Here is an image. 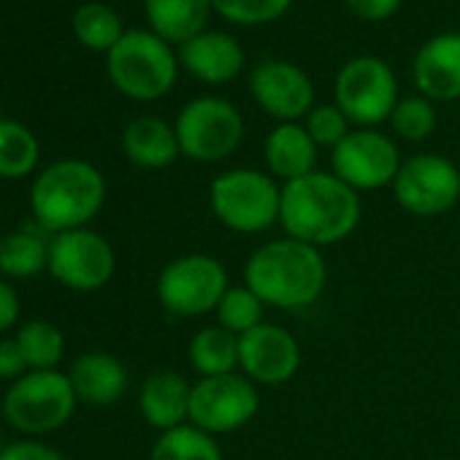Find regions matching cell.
<instances>
[{
	"label": "cell",
	"instance_id": "cell-13",
	"mask_svg": "<svg viewBox=\"0 0 460 460\" xmlns=\"http://www.w3.org/2000/svg\"><path fill=\"white\" fill-rule=\"evenodd\" d=\"M401 152L387 133L376 128H358L331 152V173H336L355 192H376L382 187H393Z\"/></svg>",
	"mask_w": 460,
	"mask_h": 460
},
{
	"label": "cell",
	"instance_id": "cell-3",
	"mask_svg": "<svg viewBox=\"0 0 460 460\" xmlns=\"http://www.w3.org/2000/svg\"><path fill=\"white\" fill-rule=\"evenodd\" d=\"M106 200L103 173L84 160H60L39 173L31 190L36 222L49 234L87 227Z\"/></svg>",
	"mask_w": 460,
	"mask_h": 460
},
{
	"label": "cell",
	"instance_id": "cell-34",
	"mask_svg": "<svg viewBox=\"0 0 460 460\" xmlns=\"http://www.w3.org/2000/svg\"><path fill=\"white\" fill-rule=\"evenodd\" d=\"M28 360L17 344V339H4L0 341V379H22L28 374Z\"/></svg>",
	"mask_w": 460,
	"mask_h": 460
},
{
	"label": "cell",
	"instance_id": "cell-17",
	"mask_svg": "<svg viewBox=\"0 0 460 460\" xmlns=\"http://www.w3.org/2000/svg\"><path fill=\"white\" fill-rule=\"evenodd\" d=\"M179 60L195 79L206 84H227L244 68V49L234 36L208 31L181 44Z\"/></svg>",
	"mask_w": 460,
	"mask_h": 460
},
{
	"label": "cell",
	"instance_id": "cell-27",
	"mask_svg": "<svg viewBox=\"0 0 460 460\" xmlns=\"http://www.w3.org/2000/svg\"><path fill=\"white\" fill-rule=\"evenodd\" d=\"M17 344L28 360L31 371H55L66 352V339L58 325L47 320H33L17 331Z\"/></svg>",
	"mask_w": 460,
	"mask_h": 460
},
{
	"label": "cell",
	"instance_id": "cell-29",
	"mask_svg": "<svg viewBox=\"0 0 460 460\" xmlns=\"http://www.w3.org/2000/svg\"><path fill=\"white\" fill-rule=\"evenodd\" d=\"M74 33L79 36V41L84 47H90V49H109V52L125 36L117 12L103 6V4L82 6L76 12V17H74Z\"/></svg>",
	"mask_w": 460,
	"mask_h": 460
},
{
	"label": "cell",
	"instance_id": "cell-31",
	"mask_svg": "<svg viewBox=\"0 0 460 460\" xmlns=\"http://www.w3.org/2000/svg\"><path fill=\"white\" fill-rule=\"evenodd\" d=\"M211 6L236 25H266L279 20L288 9L290 0H211Z\"/></svg>",
	"mask_w": 460,
	"mask_h": 460
},
{
	"label": "cell",
	"instance_id": "cell-23",
	"mask_svg": "<svg viewBox=\"0 0 460 460\" xmlns=\"http://www.w3.org/2000/svg\"><path fill=\"white\" fill-rule=\"evenodd\" d=\"M190 368L203 376H222L239 371V336L219 325H206L192 333L187 347Z\"/></svg>",
	"mask_w": 460,
	"mask_h": 460
},
{
	"label": "cell",
	"instance_id": "cell-30",
	"mask_svg": "<svg viewBox=\"0 0 460 460\" xmlns=\"http://www.w3.org/2000/svg\"><path fill=\"white\" fill-rule=\"evenodd\" d=\"M390 125H393V133L403 141H411V144L425 141L436 130L433 101H428L425 95L401 98L390 114Z\"/></svg>",
	"mask_w": 460,
	"mask_h": 460
},
{
	"label": "cell",
	"instance_id": "cell-1",
	"mask_svg": "<svg viewBox=\"0 0 460 460\" xmlns=\"http://www.w3.org/2000/svg\"><path fill=\"white\" fill-rule=\"evenodd\" d=\"M363 217L360 192L344 184L336 173L314 171L282 184L279 225L285 236L317 250L347 242Z\"/></svg>",
	"mask_w": 460,
	"mask_h": 460
},
{
	"label": "cell",
	"instance_id": "cell-16",
	"mask_svg": "<svg viewBox=\"0 0 460 460\" xmlns=\"http://www.w3.org/2000/svg\"><path fill=\"white\" fill-rule=\"evenodd\" d=\"M414 84L428 101L460 98V33L433 36L414 58Z\"/></svg>",
	"mask_w": 460,
	"mask_h": 460
},
{
	"label": "cell",
	"instance_id": "cell-9",
	"mask_svg": "<svg viewBox=\"0 0 460 460\" xmlns=\"http://www.w3.org/2000/svg\"><path fill=\"white\" fill-rule=\"evenodd\" d=\"M261 411V390L242 371L203 376L192 382L190 393V425L208 436H225L242 430Z\"/></svg>",
	"mask_w": 460,
	"mask_h": 460
},
{
	"label": "cell",
	"instance_id": "cell-4",
	"mask_svg": "<svg viewBox=\"0 0 460 460\" xmlns=\"http://www.w3.org/2000/svg\"><path fill=\"white\" fill-rule=\"evenodd\" d=\"M208 208L230 234L258 236L279 225L282 184L269 171L230 168L211 179Z\"/></svg>",
	"mask_w": 460,
	"mask_h": 460
},
{
	"label": "cell",
	"instance_id": "cell-18",
	"mask_svg": "<svg viewBox=\"0 0 460 460\" xmlns=\"http://www.w3.org/2000/svg\"><path fill=\"white\" fill-rule=\"evenodd\" d=\"M190 393L192 385L176 371H155L138 390V409L146 425L165 433L190 422Z\"/></svg>",
	"mask_w": 460,
	"mask_h": 460
},
{
	"label": "cell",
	"instance_id": "cell-37",
	"mask_svg": "<svg viewBox=\"0 0 460 460\" xmlns=\"http://www.w3.org/2000/svg\"><path fill=\"white\" fill-rule=\"evenodd\" d=\"M0 452H4V433H0Z\"/></svg>",
	"mask_w": 460,
	"mask_h": 460
},
{
	"label": "cell",
	"instance_id": "cell-26",
	"mask_svg": "<svg viewBox=\"0 0 460 460\" xmlns=\"http://www.w3.org/2000/svg\"><path fill=\"white\" fill-rule=\"evenodd\" d=\"M39 163L36 136L12 119H0V179H22Z\"/></svg>",
	"mask_w": 460,
	"mask_h": 460
},
{
	"label": "cell",
	"instance_id": "cell-25",
	"mask_svg": "<svg viewBox=\"0 0 460 460\" xmlns=\"http://www.w3.org/2000/svg\"><path fill=\"white\" fill-rule=\"evenodd\" d=\"M149 460H222L219 441L195 425H179L157 436Z\"/></svg>",
	"mask_w": 460,
	"mask_h": 460
},
{
	"label": "cell",
	"instance_id": "cell-14",
	"mask_svg": "<svg viewBox=\"0 0 460 460\" xmlns=\"http://www.w3.org/2000/svg\"><path fill=\"white\" fill-rule=\"evenodd\" d=\"M301 368L298 339L277 325L263 323L255 331L239 336V371L258 387H277L290 382Z\"/></svg>",
	"mask_w": 460,
	"mask_h": 460
},
{
	"label": "cell",
	"instance_id": "cell-21",
	"mask_svg": "<svg viewBox=\"0 0 460 460\" xmlns=\"http://www.w3.org/2000/svg\"><path fill=\"white\" fill-rule=\"evenodd\" d=\"M122 149L130 163L146 171H160L181 155L176 130L160 117H138L122 133Z\"/></svg>",
	"mask_w": 460,
	"mask_h": 460
},
{
	"label": "cell",
	"instance_id": "cell-10",
	"mask_svg": "<svg viewBox=\"0 0 460 460\" xmlns=\"http://www.w3.org/2000/svg\"><path fill=\"white\" fill-rule=\"evenodd\" d=\"M117 255L111 244L90 227L66 230L49 239L47 271L68 290L95 293L114 277Z\"/></svg>",
	"mask_w": 460,
	"mask_h": 460
},
{
	"label": "cell",
	"instance_id": "cell-12",
	"mask_svg": "<svg viewBox=\"0 0 460 460\" xmlns=\"http://www.w3.org/2000/svg\"><path fill=\"white\" fill-rule=\"evenodd\" d=\"M398 103V84L379 58H355L336 76V106L358 128H376L390 119Z\"/></svg>",
	"mask_w": 460,
	"mask_h": 460
},
{
	"label": "cell",
	"instance_id": "cell-8",
	"mask_svg": "<svg viewBox=\"0 0 460 460\" xmlns=\"http://www.w3.org/2000/svg\"><path fill=\"white\" fill-rule=\"evenodd\" d=\"M176 138L184 157L195 163H219L244 141L242 111L222 98L206 95L190 101L176 117Z\"/></svg>",
	"mask_w": 460,
	"mask_h": 460
},
{
	"label": "cell",
	"instance_id": "cell-36",
	"mask_svg": "<svg viewBox=\"0 0 460 460\" xmlns=\"http://www.w3.org/2000/svg\"><path fill=\"white\" fill-rule=\"evenodd\" d=\"M17 320H20V296L9 282L0 279V333L14 328Z\"/></svg>",
	"mask_w": 460,
	"mask_h": 460
},
{
	"label": "cell",
	"instance_id": "cell-22",
	"mask_svg": "<svg viewBox=\"0 0 460 460\" xmlns=\"http://www.w3.org/2000/svg\"><path fill=\"white\" fill-rule=\"evenodd\" d=\"M152 31L163 41L187 44L190 39L203 33L211 0H144Z\"/></svg>",
	"mask_w": 460,
	"mask_h": 460
},
{
	"label": "cell",
	"instance_id": "cell-32",
	"mask_svg": "<svg viewBox=\"0 0 460 460\" xmlns=\"http://www.w3.org/2000/svg\"><path fill=\"white\" fill-rule=\"evenodd\" d=\"M306 122H304V128H306V133L312 136V141L317 144V146H325V149H336L347 136H349V119H347V114L333 103V106H328V103H323V106H314L306 117H304Z\"/></svg>",
	"mask_w": 460,
	"mask_h": 460
},
{
	"label": "cell",
	"instance_id": "cell-7",
	"mask_svg": "<svg viewBox=\"0 0 460 460\" xmlns=\"http://www.w3.org/2000/svg\"><path fill=\"white\" fill-rule=\"evenodd\" d=\"M230 279L225 266L214 255L190 252L173 258L157 277V301L160 306L181 320H195L217 312L222 296L227 293Z\"/></svg>",
	"mask_w": 460,
	"mask_h": 460
},
{
	"label": "cell",
	"instance_id": "cell-2",
	"mask_svg": "<svg viewBox=\"0 0 460 460\" xmlns=\"http://www.w3.org/2000/svg\"><path fill=\"white\" fill-rule=\"evenodd\" d=\"M244 285L271 309L304 312L323 298L328 285V263L323 250L285 236L261 244L247 258Z\"/></svg>",
	"mask_w": 460,
	"mask_h": 460
},
{
	"label": "cell",
	"instance_id": "cell-35",
	"mask_svg": "<svg viewBox=\"0 0 460 460\" xmlns=\"http://www.w3.org/2000/svg\"><path fill=\"white\" fill-rule=\"evenodd\" d=\"M347 6L355 17L366 22H382L398 12L401 0H347Z\"/></svg>",
	"mask_w": 460,
	"mask_h": 460
},
{
	"label": "cell",
	"instance_id": "cell-33",
	"mask_svg": "<svg viewBox=\"0 0 460 460\" xmlns=\"http://www.w3.org/2000/svg\"><path fill=\"white\" fill-rule=\"evenodd\" d=\"M0 460H66V457L55 447H49V444L33 441V438H22V441H14V444L4 447V452H0Z\"/></svg>",
	"mask_w": 460,
	"mask_h": 460
},
{
	"label": "cell",
	"instance_id": "cell-24",
	"mask_svg": "<svg viewBox=\"0 0 460 460\" xmlns=\"http://www.w3.org/2000/svg\"><path fill=\"white\" fill-rule=\"evenodd\" d=\"M47 263H49V244L39 234H33V230L22 227L0 239V271L6 277L28 279L47 271Z\"/></svg>",
	"mask_w": 460,
	"mask_h": 460
},
{
	"label": "cell",
	"instance_id": "cell-28",
	"mask_svg": "<svg viewBox=\"0 0 460 460\" xmlns=\"http://www.w3.org/2000/svg\"><path fill=\"white\" fill-rule=\"evenodd\" d=\"M214 314H217L219 328L230 331L234 336H244V333H250V331H255L258 325L266 323L263 320L266 304L247 285H230Z\"/></svg>",
	"mask_w": 460,
	"mask_h": 460
},
{
	"label": "cell",
	"instance_id": "cell-5",
	"mask_svg": "<svg viewBox=\"0 0 460 460\" xmlns=\"http://www.w3.org/2000/svg\"><path fill=\"white\" fill-rule=\"evenodd\" d=\"M111 84L133 101H157L176 82V58L157 33L128 31L109 52Z\"/></svg>",
	"mask_w": 460,
	"mask_h": 460
},
{
	"label": "cell",
	"instance_id": "cell-19",
	"mask_svg": "<svg viewBox=\"0 0 460 460\" xmlns=\"http://www.w3.org/2000/svg\"><path fill=\"white\" fill-rule=\"evenodd\" d=\"M320 146L312 141L301 122H279L263 144V160L269 173L279 181H296L317 171Z\"/></svg>",
	"mask_w": 460,
	"mask_h": 460
},
{
	"label": "cell",
	"instance_id": "cell-6",
	"mask_svg": "<svg viewBox=\"0 0 460 460\" xmlns=\"http://www.w3.org/2000/svg\"><path fill=\"white\" fill-rule=\"evenodd\" d=\"M76 393L68 374L60 371H28L4 395V417L20 433L41 436L63 428L76 411Z\"/></svg>",
	"mask_w": 460,
	"mask_h": 460
},
{
	"label": "cell",
	"instance_id": "cell-20",
	"mask_svg": "<svg viewBox=\"0 0 460 460\" xmlns=\"http://www.w3.org/2000/svg\"><path fill=\"white\" fill-rule=\"evenodd\" d=\"M68 379L74 385L76 398L82 403H90V406L117 403L128 390L125 363L109 352H101V349L79 355L68 368Z\"/></svg>",
	"mask_w": 460,
	"mask_h": 460
},
{
	"label": "cell",
	"instance_id": "cell-11",
	"mask_svg": "<svg viewBox=\"0 0 460 460\" xmlns=\"http://www.w3.org/2000/svg\"><path fill=\"white\" fill-rule=\"evenodd\" d=\"M393 195L411 217L430 219L447 214L460 200V171L444 155H414L401 163L393 181Z\"/></svg>",
	"mask_w": 460,
	"mask_h": 460
},
{
	"label": "cell",
	"instance_id": "cell-15",
	"mask_svg": "<svg viewBox=\"0 0 460 460\" xmlns=\"http://www.w3.org/2000/svg\"><path fill=\"white\" fill-rule=\"evenodd\" d=\"M255 103L279 122H298L314 109V84L293 63L269 60L250 79Z\"/></svg>",
	"mask_w": 460,
	"mask_h": 460
}]
</instances>
